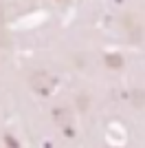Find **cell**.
<instances>
[{"instance_id":"1","label":"cell","mask_w":145,"mask_h":148,"mask_svg":"<svg viewBox=\"0 0 145 148\" xmlns=\"http://www.w3.org/2000/svg\"><path fill=\"white\" fill-rule=\"evenodd\" d=\"M33 86L35 88H40V91H46L48 86H51V77H48V75H44V73H35L33 75Z\"/></svg>"}]
</instances>
